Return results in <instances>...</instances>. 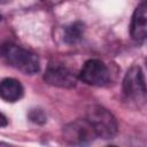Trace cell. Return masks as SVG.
I'll return each mask as SVG.
<instances>
[{"label":"cell","mask_w":147,"mask_h":147,"mask_svg":"<svg viewBox=\"0 0 147 147\" xmlns=\"http://www.w3.org/2000/svg\"><path fill=\"white\" fill-rule=\"evenodd\" d=\"M0 57L7 64L25 75L37 74L40 69L39 60L36 54L11 42L0 46Z\"/></svg>","instance_id":"6da1fadb"},{"label":"cell","mask_w":147,"mask_h":147,"mask_svg":"<svg viewBox=\"0 0 147 147\" xmlns=\"http://www.w3.org/2000/svg\"><path fill=\"white\" fill-rule=\"evenodd\" d=\"M86 119L95 131L96 137L102 139H111L117 133V121L115 116L106 108L93 105L86 111Z\"/></svg>","instance_id":"7a4b0ae2"},{"label":"cell","mask_w":147,"mask_h":147,"mask_svg":"<svg viewBox=\"0 0 147 147\" xmlns=\"http://www.w3.org/2000/svg\"><path fill=\"white\" fill-rule=\"evenodd\" d=\"M123 92L127 99L144 103L146 99L145 77L141 68L138 64L130 67L123 79Z\"/></svg>","instance_id":"3957f363"},{"label":"cell","mask_w":147,"mask_h":147,"mask_svg":"<svg viewBox=\"0 0 147 147\" xmlns=\"http://www.w3.org/2000/svg\"><path fill=\"white\" fill-rule=\"evenodd\" d=\"M79 79L92 86H105L110 80L108 67L100 60H87L79 72Z\"/></svg>","instance_id":"277c9868"},{"label":"cell","mask_w":147,"mask_h":147,"mask_svg":"<svg viewBox=\"0 0 147 147\" xmlns=\"http://www.w3.org/2000/svg\"><path fill=\"white\" fill-rule=\"evenodd\" d=\"M63 137L69 144L85 145L92 142L96 134L87 119H77L63 127Z\"/></svg>","instance_id":"5b68a950"},{"label":"cell","mask_w":147,"mask_h":147,"mask_svg":"<svg viewBox=\"0 0 147 147\" xmlns=\"http://www.w3.org/2000/svg\"><path fill=\"white\" fill-rule=\"evenodd\" d=\"M44 80L53 86L61 88H72L76 86L77 77L71 69L61 64V63H52L47 67Z\"/></svg>","instance_id":"8992f818"},{"label":"cell","mask_w":147,"mask_h":147,"mask_svg":"<svg viewBox=\"0 0 147 147\" xmlns=\"http://www.w3.org/2000/svg\"><path fill=\"white\" fill-rule=\"evenodd\" d=\"M130 33L137 42H144L147 36V1L142 0L132 15Z\"/></svg>","instance_id":"52a82bcc"},{"label":"cell","mask_w":147,"mask_h":147,"mask_svg":"<svg viewBox=\"0 0 147 147\" xmlns=\"http://www.w3.org/2000/svg\"><path fill=\"white\" fill-rule=\"evenodd\" d=\"M24 88L20 80L15 78H5L0 82V98L7 102H16L22 99Z\"/></svg>","instance_id":"ba28073f"},{"label":"cell","mask_w":147,"mask_h":147,"mask_svg":"<svg viewBox=\"0 0 147 147\" xmlns=\"http://www.w3.org/2000/svg\"><path fill=\"white\" fill-rule=\"evenodd\" d=\"M84 24L82 22H74L70 25L64 28V36L63 39L67 44L69 45H74L76 42H78L84 34Z\"/></svg>","instance_id":"9c48e42d"},{"label":"cell","mask_w":147,"mask_h":147,"mask_svg":"<svg viewBox=\"0 0 147 147\" xmlns=\"http://www.w3.org/2000/svg\"><path fill=\"white\" fill-rule=\"evenodd\" d=\"M29 118L33 122V123H37V124H44L46 123V115L42 110L40 109H32L30 113H29Z\"/></svg>","instance_id":"30bf717a"},{"label":"cell","mask_w":147,"mask_h":147,"mask_svg":"<svg viewBox=\"0 0 147 147\" xmlns=\"http://www.w3.org/2000/svg\"><path fill=\"white\" fill-rule=\"evenodd\" d=\"M7 124H8V119H7V117H6L3 114L0 113V127L6 126Z\"/></svg>","instance_id":"8fae6325"},{"label":"cell","mask_w":147,"mask_h":147,"mask_svg":"<svg viewBox=\"0 0 147 147\" xmlns=\"http://www.w3.org/2000/svg\"><path fill=\"white\" fill-rule=\"evenodd\" d=\"M9 2H11V0H0L1 5H6V3H9Z\"/></svg>","instance_id":"7c38bea8"},{"label":"cell","mask_w":147,"mask_h":147,"mask_svg":"<svg viewBox=\"0 0 147 147\" xmlns=\"http://www.w3.org/2000/svg\"><path fill=\"white\" fill-rule=\"evenodd\" d=\"M0 21H1V15H0Z\"/></svg>","instance_id":"4fadbf2b"}]
</instances>
